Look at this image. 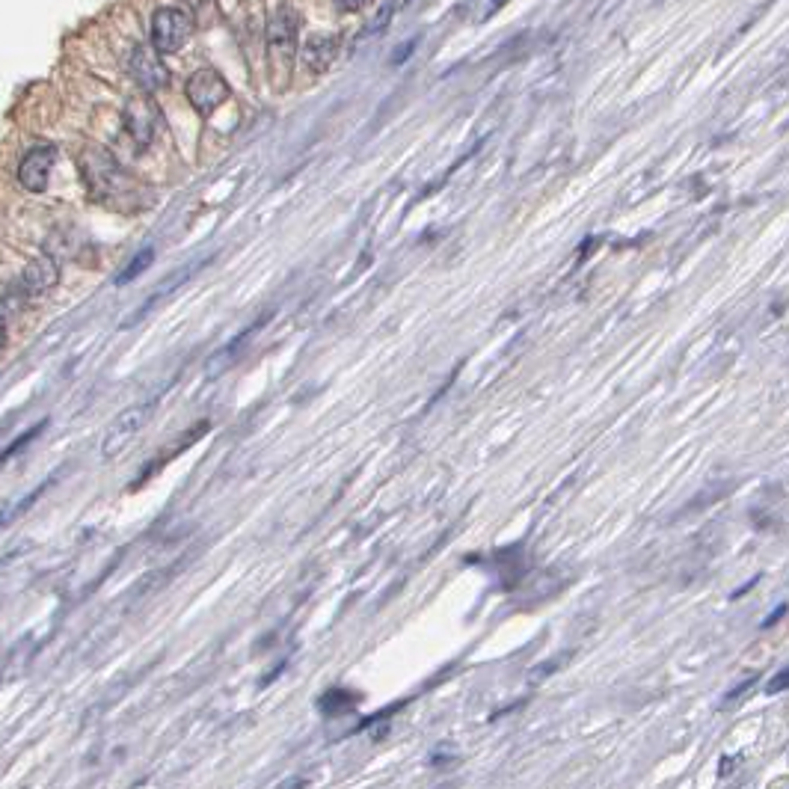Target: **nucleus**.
Returning <instances> with one entry per match:
<instances>
[{"label": "nucleus", "mask_w": 789, "mask_h": 789, "mask_svg": "<svg viewBox=\"0 0 789 789\" xmlns=\"http://www.w3.org/2000/svg\"><path fill=\"white\" fill-rule=\"evenodd\" d=\"M149 36L158 54H178L193 36V15L181 6H161L152 15Z\"/></svg>", "instance_id": "1"}, {"label": "nucleus", "mask_w": 789, "mask_h": 789, "mask_svg": "<svg viewBox=\"0 0 789 789\" xmlns=\"http://www.w3.org/2000/svg\"><path fill=\"white\" fill-rule=\"evenodd\" d=\"M81 170H84L89 190L101 199L122 196L131 187V181L122 173V167L116 164V158L104 149H87L81 158Z\"/></svg>", "instance_id": "2"}, {"label": "nucleus", "mask_w": 789, "mask_h": 789, "mask_svg": "<svg viewBox=\"0 0 789 789\" xmlns=\"http://www.w3.org/2000/svg\"><path fill=\"white\" fill-rule=\"evenodd\" d=\"M152 413H155V401H143V404H134V407H128V410H122V413L110 422V428L104 431L101 457H104V460L119 457V454L134 442V437L143 431V425L152 419Z\"/></svg>", "instance_id": "3"}, {"label": "nucleus", "mask_w": 789, "mask_h": 789, "mask_svg": "<svg viewBox=\"0 0 789 789\" xmlns=\"http://www.w3.org/2000/svg\"><path fill=\"white\" fill-rule=\"evenodd\" d=\"M164 54H158L152 45H131L128 51V60H125V69L131 75V81L143 92H161V89L170 84V69L167 63L161 60Z\"/></svg>", "instance_id": "4"}, {"label": "nucleus", "mask_w": 789, "mask_h": 789, "mask_svg": "<svg viewBox=\"0 0 789 789\" xmlns=\"http://www.w3.org/2000/svg\"><path fill=\"white\" fill-rule=\"evenodd\" d=\"M187 101L193 104V110L199 116H211L217 107H223L229 101V84L223 81L220 72L214 69H196L190 78H187Z\"/></svg>", "instance_id": "5"}, {"label": "nucleus", "mask_w": 789, "mask_h": 789, "mask_svg": "<svg viewBox=\"0 0 789 789\" xmlns=\"http://www.w3.org/2000/svg\"><path fill=\"white\" fill-rule=\"evenodd\" d=\"M158 119H161V113H158L155 101L149 98V92H146V95H137V98H131V101L125 104V131L131 134V140H134L140 149H146V146L155 140Z\"/></svg>", "instance_id": "6"}, {"label": "nucleus", "mask_w": 789, "mask_h": 789, "mask_svg": "<svg viewBox=\"0 0 789 789\" xmlns=\"http://www.w3.org/2000/svg\"><path fill=\"white\" fill-rule=\"evenodd\" d=\"M54 161H57V149L54 146H36L24 155L21 167H18V181L24 190L30 193H42L48 187V178L54 170Z\"/></svg>", "instance_id": "7"}, {"label": "nucleus", "mask_w": 789, "mask_h": 789, "mask_svg": "<svg viewBox=\"0 0 789 789\" xmlns=\"http://www.w3.org/2000/svg\"><path fill=\"white\" fill-rule=\"evenodd\" d=\"M297 33H300V15H297L288 3H282V6L273 12L270 24H267V42H270V48H276L279 54H294V48H297Z\"/></svg>", "instance_id": "8"}, {"label": "nucleus", "mask_w": 789, "mask_h": 789, "mask_svg": "<svg viewBox=\"0 0 789 789\" xmlns=\"http://www.w3.org/2000/svg\"><path fill=\"white\" fill-rule=\"evenodd\" d=\"M336 57H339V36L333 33H315L300 48V63L315 75L327 72L336 63Z\"/></svg>", "instance_id": "9"}, {"label": "nucleus", "mask_w": 789, "mask_h": 789, "mask_svg": "<svg viewBox=\"0 0 789 789\" xmlns=\"http://www.w3.org/2000/svg\"><path fill=\"white\" fill-rule=\"evenodd\" d=\"M57 282H60V264L51 256H42V259L30 262L24 267V276H21V285H24L27 294H45Z\"/></svg>", "instance_id": "10"}, {"label": "nucleus", "mask_w": 789, "mask_h": 789, "mask_svg": "<svg viewBox=\"0 0 789 789\" xmlns=\"http://www.w3.org/2000/svg\"><path fill=\"white\" fill-rule=\"evenodd\" d=\"M264 321H267V318H259V321H256V324H253L250 330H244L241 336H235V339H232V345H226L223 351L214 353V356L208 359V368H205V377H220L223 371H229V368H232V365L238 362V356L244 353V348L250 345V339H253V336H256V333L262 330Z\"/></svg>", "instance_id": "11"}, {"label": "nucleus", "mask_w": 789, "mask_h": 789, "mask_svg": "<svg viewBox=\"0 0 789 789\" xmlns=\"http://www.w3.org/2000/svg\"><path fill=\"white\" fill-rule=\"evenodd\" d=\"M193 270H196V267H181V270H178V273H173L167 282H161V285L155 288V294H152V297H149V300H146V303H143V306H140V309H137V312H134L128 321H125V324H122V330H128V327L140 324V321H143V318H146V315H149V312H152V309H155L161 300H164V297H170L176 288H181V285H184V282L193 276Z\"/></svg>", "instance_id": "12"}, {"label": "nucleus", "mask_w": 789, "mask_h": 789, "mask_svg": "<svg viewBox=\"0 0 789 789\" xmlns=\"http://www.w3.org/2000/svg\"><path fill=\"white\" fill-rule=\"evenodd\" d=\"M152 262H155V250H152V247H146L143 253H137V256L128 262V267H125V270L116 276V285H128L131 279H137V276H140V273H143V270H146V267H149Z\"/></svg>", "instance_id": "13"}, {"label": "nucleus", "mask_w": 789, "mask_h": 789, "mask_svg": "<svg viewBox=\"0 0 789 789\" xmlns=\"http://www.w3.org/2000/svg\"><path fill=\"white\" fill-rule=\"evenodd\" d=\"M356 695H351V692H339V689H333V692H327L324 698H321V712L324 715H336V712H345V709H351V706H356Z\"/></svg>", "instance_id": "14"}, {"label": "nucleus", "mask_w": 789, "mask_h": 789, "mask_svg": "<svg viewBox=\"0 0 789 789\" xmlns=\"http://www.w3.org/2000/svg\"><path fill=\"white\" fill-rule=\"evenodd\" d=\"M51 484H54V481H42V484H39V487H36V490H33L30 496H27V499L15 502V505H12V508L6 511V514H0V526H9V523H12L15 517H21V514L27 511V505H33V502H36V499H39V496H42V493H45V490H48Z\"/></svg>", "instance_id": "15"}, {"label": "nucleus", "mask_w": 789, "mask_h": 789, "mask_svg": "<svg viewBox=\"0 0 789 789\" xmlns=\"http://www.w3.org/2000/svg\"><path fill=\"white\" fill-rule=\"evenodd\" d=\"M45 428H48V419L36 422V425H33V428H30V431H27L24 437H18V439H15V442H12V445H9V448H6V451H0V466H3V463H6V460L12 457V454H18L21 448H27V445H30L33 439L39 437V434H42Z\"/></svg>", "instance_id": "16"}, {"label": "nucleus", "mask_w": 789, "mask_h": 789, "mask_svg": "<svg viewBox=\"0 0 789 789\" xmlns=\"http://www.w3.org/2000/svg\"><path fill=\"white\" fill-rule=\"evenodd\" d=\"M392 12H395V3H392V0H389V3H383V9L374 15L371 27H368V30H362V36H374V33H380V30L386 27V21L392 18Z\"/></svg>", "instance_id": "17"}, {"label": "nucleus", "mask_w": 789, "mask_h": 789, "mask_svg": "<svg viewBox=\"0 0 789 789\" xmlns=\"http://www.w3.org/2000/svg\"><path fill=\"white\" fill-rule=\"evenodd\" d=\"M789 683V671H778V677L769 683V695H778V692H784Z\"/></svg>", "instance_id": "18"}, {"label": "nucleus", "mask_w": 789, "mask_h": 789, "mask_svg": "<svg viewBox=\"0 0 789 789\" xmlns=\"http://www.w3.org/2000/svg\"><path fill=\"white\" fill-rule=\"evenodd\" d=\"M371 0H336V6L342 9V12H359V9H365Z\"/></svg>", "instance_id": "19"}, {"label": "nucleus", "mask_w": 789, "mask_h": 789, "mask_svg": "<svg viewBox=\"0 0 789 789\" xmlns=\"http://www.w3.org/2000/svg\"><path fill=\"white\" fill-rule=\"evenodd\" d=\"M508 3H511V0H490V6L484 9V18H490V15H496V12H499V9H505Z\"/></svg>", "instance_id": "20"}, {"label": "nucleus", "mask_w": 789, "mask_h": 789, "mask_svg": "<svg viewBox=\"0 0 789 789\" xmlns=\"http://www.w3.org/2000/svg\"><path fill=\"white\" fill-rule=\"evenodd\" d=\"M413 48H416V39H413V42H404V45H401V51H398V54L392 57V63H401V60H404V57H407V54H410Z\"/></svg>", "instance_id": "21"}, {"label": "nucleus", "mask_w": 789, "mask_h": 789, "mask_svg": "<svg viewBox=\"0 0 789 789\" xmlns=\"http://www.w3.org/2000/svg\"><path fill=\"white\" fill-rule=\"evenodd\" d=\"M784 614H787V606H778V612L772 614V617H766V623H763V629H769V626H775V623H778V620H781Z\"/></svg>", "instance_id": "22"}, {"label": "nucleus", "mask_w": 789, "mask_h": 789, "mask_svg": "<svg viewBox=\"0 0 789 789\" xmlns=\"http://www.w3.org/2000/svg\"><path fill=\"white\" fill-rule=\"evenodd\" d=\"M6 345V318L0 315V348Z\"/></svg>", "instance_id": "23"}, {"label": "nucleus", "mask_w": 789, "mask_h": 789, "mask_svg": "<svg viewBox=\"0 0 789 789\" xmlns=\"http://www.w3.org/2000/svg\"><path fill=\"white\" fill-rule=\"evenodd\" d=\"M205 3H208V0H187L190 9H199V6H205Z\"/></svg>", "instance_id": "24"}]
</instances>
